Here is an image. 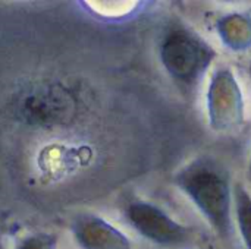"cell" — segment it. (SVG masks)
<instances>
[{"mask_svg":"<svg viewBox=\"0 0 251 249\" xmlns=\"http://www.w3.org/2000/svg\"><path fill=\"white\" fill-rule=\"evenodd\" d=\"M174 183L196 205L209 226L222 239L234 232V186L226 167L212 157H197L182 166Z\"/></svg>","mask_w":251,"mask_h":249,"instance_id":"6da1fadb","label":"cell"},{"mask_svg":"<svg viewBox=\"0 0 251 249\" xmlns=\"http://www.w3.org/2000/svg\"><path fill=\"white\" fill-rule=\"evenodd\" d=\"M159 57L171 79L191 91L203 81L216 59V51L193 29L175 25L162 37Z\"/></svg>","mask_w":251,"mask_h":249,"instance_id":"7a4b0ae2","label":"cell"},{"mask_svg":"<svg viewBox=\"0 0 251 249\" xmlns=\"http://www.w3.org/2000/svg\"><path fill=\"white\" fill-rule=\"evenodd\" d=\"M128 225L146 241L166 249H184L193 245L191 227L176 222L159 205L135 200L125 207Z\"/></svg>","mask_w":251,"mask_h":249,"instance_id":"3957f363","label":"cell"},{"mask_svg":"<svg viewBox=\"0 0 251 249\" xmlns=\"http://www.w3.org/2000/svg\"><path fill=\"white\" fill-rule=\"evenodd\" d=\"M206 109L209 126L215 132H229L244 123V97L231 68L221 66L212 73L206 92Z\"/></svg>","mask_w":251,"mask_h":249,"instance_id":"277c9868","label":"cell"},{"mask_svg":"<svg viewBox=\"0 0 251 249\" xmlns=\"http://www.w3.org/2000/svg\"><path fill=\"white\" fill-rule=\"evenodd\" d=\"M71 232L81 249H132L125 233L96 214L76 216Z\"/></svg>","mask_w":251,"mask_h":249,"instance_id":"5b68a950","label":"cell"},{"mask_svg":"<svg viewBox=\"0 0 251 249\" xmlns=\"http://www.w3.org/2000/svg\"><path fill=\"white\" fill-rule=\"evenodd\" d=\"M216 31L222 43L234 51L251 48V16L246 13H229L216 21Z\"/></svg>","mask_w":251,"mask_h":249,"instance_id":"8992f818","label":"cell"},{"mask_svg":"<svg viewBox=\"0 0 251 249\" xmlns=\"http://www.w3.org/2000/svg\"><path fill=\"white\" fill-rule=\"evenodd\" d=\"M234 216L246 249H251V195L241 183L234 185Z\"/></svg>","mask_w":251,"mask_h":249,"instance_id":"52a82bcc","label":"cell"},{"mask_svg":"<svg viewBox=\"0 0 251 249\" xmlns=\"http://www.w3.org/2000/svg\"><path fill=\"white\" fill-rule=\"evenodd\" d=\"M57 238L53 233L37 232L29 233L16 241L15 249H56Z\"/></svg>","mask_w":251,"mask_h":249,"instance_id":"ba28073f","label":"cell"},{"mask_svg":"<svg viewBox=\"0 0 251 249\" xmlns=\"http://www.w3.org/2000/svg\"><path fill=\"white\" fill-rule=\"evenodd\" d=\"M249 175H250V178H251V161H250V166H249Z\"/></svg>","mask_w":251,"mask_h":249,"instance_id":"9c48e42d","label":"cell"},{"mask_svg":"<svg viewBox=\"0 0 251 249\" xmlns=\"http://www.w3.org/2000/svg\"><path fill=\"white\" fill-rule=\"evenodd\" d=\"M250 75H251V63H250Z\"/></svg>","mask_w":251,"mask_h":249,"instance_id":"30bf717a","label":"cell"}]
</instances>
